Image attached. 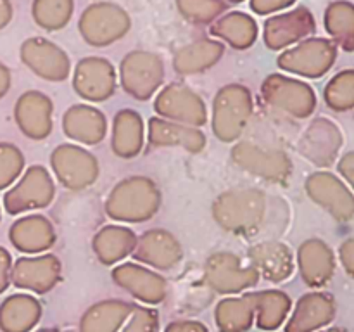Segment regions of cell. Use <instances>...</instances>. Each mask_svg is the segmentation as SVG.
<instances>
[{
	"label": "cell",
	"mask_w": 354,
	"mask_h": 332,
	"mask_svg": "<svg viewBox=\"0 0 354 332\" xmlns=\"http://www.w3.org/2000/svg\"><path fill=\"white\" fill-rule=\"evenodd\" d=\"M268 197L258 189H235L223 192L213 204L216 223L232 234L251 237L265 223Z\"/></svg>",
	"instance_id": "6da1fadb"
},
{
	"label": "cell",
	"mask_w": 354,
	"mask_h": 332,
	"mask_svg": "<svg viewBox=\"0 0 354 332\" xmlns=\"http://www.w3.org/2000/svg\"><path fill=\"white\" fill-rule=\"evenodd\" d=\"M159 204L161 194L151 178L130 176L111 190L106 201V213L116 221L142 223L154 216Z\"/></svg>",
	"instance_id": "7a4b0ae2"
},
{
	"label": "cell",
	"mask_w": 354,
	"mask_h": 332,
	"mask_svg": "<svg viewBox=\"0 0 354 332\" xmlns=\"http://www.w3.org/2000/svg\"><path fill=\"white\" fill-rule=\"evenodd\" d=\"M252 114V95L241 83L223 86L213 102V131L221 142H234L242 135Z\"/></svg>",
	"instance_id": "3957f363"
},
{
	"label": "cell",
	"mask_w": 354,
	"mask_h": 332,
	"mask_svg": "<svg viewBox=\"0 0 354 332\" xmlns=\"http://www.w3.org/2000/svg\"><path fill=\"white\" fill-rule=\"evenodd\" d=\"M131 19L127 10L113 2H97L83 10L78 31L92 47H106L128 33Z\"/></svg>",
	"instance_id": "277c9868"
},
{
	"label": "cell",
	"mask_w": 354,
	"mask_h": 332,
	"mask_svg": "<svg viewBox=\"0 0 354 332\" xmlns=\"http://www.w3.org/2000/svg\"><path fill=\"white\" fill-rule=\"evenodd\" d=\"M337 59V45L327 38H308L296 47L287 48L279 55L277 66L287 73L320 78L334 66Z\"/></svg>",
	"instance_id": "5b68a950"
},
{
	"label": "cell",
	"mask_w": 354,
	"mask_h": 332,
	"mask_svg": "<svg viewBox=\"0 0 354 332\" xmlns=\"http://www.w3.org/2000/svg\"><path fill=\"white\" fill-rule=\"evenodd\" d=\"M261 97L270 107L294 118H308L317 107V95L308 83L279 73L263 82Z\"/></svg>",
	"instance_id": "8992f818"
},
{
	"label": "cell",
	"mask_w": 354,
	"mask_h": 332,
	"mask_svg": "<svg viewBox=\"0 0 354 332\" xmlns=\"http://www.w3.org/2000/svg\"><path fill=\"white\" fill-rule=\"evenodd\" d=\"M120 80L124 92L138 100H147L162 85L165 62L158 54L133 50L121 61Z\"/></svg>",
	"instance_id": "52a82bcc"
},
{
	"label": "cell",
	"mask_w": 354,
	"mask_h": 332,
	"mask_svg": "<svg viewBox=\"0 0 354 332\" xmlns=\"http://www.w3.org/2000/svg\"><path fill=\"white\" fill-rule=\"evenodd\" d=\"M232 161L251 175L272 183H283L292 172V161L286 152L252 142H239L232 149Z\"/></svg>",
	"instance_id": "ba28073f"
},
{
	"label": "cell",
	"mask_w": 354,
	"mask_h": 332,
	"mask_svg": "<svg viewBox=\"0 0 354 332\" xmlns=\"http://www.w3.org/2000/svg\"><path fill=\"white\" fill-rule=\"evenodd\" d=\"M54 182L44 166L33 165L24 172L19 182L3 196V208L9 214L45 208L54 199Z\"/></svg>",
	"instance_id": "9c48e42d"
},
{
	"label": "cell",
	"mask_w": 354,
	"mask_h": 332,
	"mask_svg": "<svg viewBox=\"0 0 354 332\" xmlns=\"http://www.w3.org/2000/svg\"><path fill=\"white\" fill-rule=\"evenodd\" d=\"M154 109L173 123L194 128L203 127L207 120L204 100L183 83H169L168 86H165L156 97Z\"/></svg>",
	"instance_id": "30bf717a"
},
{
	"label": "cell",
	"mask_w": 354,
	"mask_h": 332,
	"mask_svg": "<svg viewBox=\"0 0 354 332\" xmlns=\"http://www.w3.org/2000/svg\"><path fill=\"white\" fill-rule=\"evenodd\" d=\"M50 166L59 182L71 190L92 185L99 175V163L78 145H59L50 156Z\"/></svg>",
	"instance_id": "8fae6325"
},
{
	"label": "cell",
	"mask_w": 354,
	"mask_h": 332,
	"mask_svg": "<svg viewBox=\"0 0 354 332\" xmlns=\"http://www.w3.org/2000/svg\"><path fill=\"white\" fill-rule=\"evenodd\" d=\"M23 64L40 78L48 82H64L69 76L71 62L68 54L45 38H28L19 48Z\"/></svg>",
	"instance_id": "7c38bea8"
},
{
	"label": "cell",
	"mask_w": 354,
	"mask_h": 332,
	"mask_svg": "<svg viewBox=\"0 0 354 332\" xmlns=\"http://www.w3.org/2000/svg\"><path fill=\"white\" fill-rule=\"evenodd\" d=\"M317 30V21L308 7H296L289 12L268 17L263 26V42L270 50H282L303 40Z\"/></svg>",
	"instance_id": "4fadbf2b"
},
{
	"label": "cell",
	"mask_w": 354,
	"mask_h": 332,
	"mask_svg": "<svg viewBox=\"0 0 354 332\" xmlns=\"http://www.w3.org/2000/svg\"><path fill=\"white\" fill-rule=\"evenodd\" d=\"M234 252L220 251L209 256L206 263V280L218 293H241L254 286L259 273L254 266H242Z\"/></svg>",
	"instance_id": "5bb4252c"
},
{
	"label": "cell",
	"mask_w": 354,
	"mask_h": 332,
	"mask_svg": "<svg viewBox=\"0 0 354 332\" xmlns=\"http://www.w3.org/2000/svg\"><path fill=\"white\" fill-rule=\"evenodd\" d=\"M306 192L335 220L348 221L354 216V196L351 190L332 173L317 172L308 176Z\"/></svg>",
	"instance_id": "9a60e30c"
},
{
	"label": "cell",
	"mask_w": 354,
	"mask_h": 332,
	"mask_svg": "<svg viewBox=\"0 0 354 332\" xmlns=\"http://www.w3.org/2000/svg\"><path fill=\"white\" fill-rule=\"evenodd\" d=\"M73 86L83 99L106 100L116 90V69L104 57H85L76 64Z\"/></svg>",
	"instance_id": "2e32d148"
},
{
	"label": "cell",
	"mask_w": 354,
	"mask_h": 332,
	"mask_svg": "<svg viewBox=\"0 0 354 332\" xmlns=\"http://www.w3.org/2000/svg\"><path fill=\"white\" fill-rule=\"evenodd\" d=\"M52 100L45 93L30 90L17 99L14 118L19 130L33 140H44L52 131Z\"/></svg>",
	"instance_id": "e0dca14e"
},
{
	"label": "cell",
	"mask_w": 354,
	"mask_h": 332,
	"mask_svg": "<svg viewBox=\"0 0 354 332\" xmlns=\"http://www.w3.org/2000/svg\"><path fill=\"white\" fill-rule=\"evenodd\" d=\"M342 145V133L330 120L318 118L308 127L299 142L301 154L317 166H330Z\"/></svg>",
	"instance_id": "ac0fdd59"
},
{
	"label": "cell",
	"mask_w": 354,
	"mask_h": 332,
	"mask_svg": "<svg viewBox=\"0 0 354 332\" xmlns=\"http://www.w3.org/2000/svg\"><path fill=\"white\" fill-rule=\"evenodd\" d=\"M61 277V263L55 256L44 255L37 258L17 259L10 270V282L19 289L47 293Z\"/></svg>",
	"instance_id": "d6986e66"
},
{
	"label": "cell",
	"mask_w": 354,
	"mask_h": 332,
	"mask_svg": "<svg viewBox=\"0 0 354 332\" xmlns=\"http://www.w3.org/2000/svg\"><path fill=\"white\" fill-rule=\"evenodd\" d=\"M131 255L135 261L145 263L154 268L168 270L182 259V246L173 234L154 228L137 239V246Z\"/></svg>",
	"instance_id": "ffe728a7"
},
{
	"label": "cell",
	"mask_w": 354,
	"mask_h": 332,
	"mask_svg": "<svg viewBox=\"0 0 354 332\" xmlns=\"http://www.w3.org/2000/svg\"><path fill=\"white\" fill-rule=\"evenodd\" d=\"M251 266L258 270L259 275L272 282H282L292 275L294 256L286 244L279 241H265L249 249Z\"/></svg>",
	"instance_id": "44dd1931"
},
{
	"label": "cell",
	"mask_w": 354,
	"mask_h": 332,
	"mask_svg": "<svg viewBox=\"0 0 354 332\" xmlns=\"http://www.w3.org/2000/svg\"><path fill=\"white\" fill-rule=\"evenodd\" d=\"M62 130L80 144L93 145L106 137L107 123L99 109L86 104H76L62 116Z\"/></svg>",
	"instance_id": "7402d4cb"
},
{
	"label": "cell",
	"mask_w": 354,
	"mask_h": 332,
	"mask_svg": "<svg viewBox=\"0 0 354 332\" xmlns=\"http://www.w3.org/2000/svg\"><path fill=\"white\" fill-rule=\"evenodd\" d=\"M297 263L304 282L311 287L325 286L334 275V252L320 239H310L299 246Z\"/></svg>",
	"instance_id": "603a6c76"
},
{
	"label": "cell",
	"mask_w": 354,
	"mask_h": 332,
	"mask_svg": "<svg viewBox=\"0 0 354 332\" xmlns=\"http://www.w3.org/2000/svg\"><path fill=\"white\" fill-rule=\"evenodd\" d=\"M9 241L17 251L33 255L47 251L54 246L55 232L47 218L41 214H31L14 221L9 228Z\"/></svg>",
	"instance_id": "cb8c5ba5"
},
{
	"label": "cell",
	"mask_w": 354,
	"mask_h": 332,
	"mask_svg": "<svg viewBox=\"0 0 354 332\" xmlns=\"http://www.w3.org/2000/svg\"><path fill=\"white\" fill-rule=\"evenodd\" d=\"M113 279L118 286L124 287L138 299L147 303H158L166 294L165 279L137 263H123L116 266L113 270Z\"/></svg>",
	"instance_id": "d4e9b609"
},
{
	"label": "cell",
	"mask_w": 354,
	"mask_h": 332,
	"mask_svg": "<svg viewBox=\"0 0 354 332\" xmlns=\"http://www.w3.org/2000/svg\"><path fill=\"white\" fill-rule=\"evenodd\" d=\"M149 142L156 147L178 145L194 154L206 147V137L199 128L173 123V121H166L162 118L149 120Z\"/></svg>",
	"instance_id": "484cf974"
},
{
	"label": "cell",
	"mask_w": 354,
	"mask_h": 332,
	"mask_svg": "<svg viewBox=\"0 0 354 332\" xmlns=\"http://www.w3.org/2000/svg\"><path fill=\"white\" fill-rule=\"evenodd\" d=\"M209 33L218 40L227 42L232 48L245 50L258 40V24L249 14L234 10L218 17L209 28Z\"/></svg>",
	"instance_id": "4316f807"
},
{
	"label": "cell",
	"mask_w": 354,
	"mask_h": 332,
	"mask_svg": "<svg viewBox=\"0 0 354 332\" xmlns=\"http://www.w3.org/2000/svg\"><path fill=\"white\" fill-rule=\"evenodd\" d=\"M225 54V47L216 40H197L178 48L173 57V68L180 75H197L213 68Z\"/></svg>",
	"instance_id": "83f0119b"
},
{
	"label": "cell",
	"mask_w": 354,
	"mask_h": 332,
	"mask_svg": "<svg viewBox=\"0 0 354 332\" xmlns=\"http://www.w3.org/2000/svg\"><path fill=\"white\" fill-rule=\"evenodd\" d=\"M335 313V304L328 294L311 293L299 299L294 313L292 322L289 324V332H311L322 325L328 324Z\"/></svg>",
	"instance_id": "f1b7e54d"
},
{
	"label": "cell",
	"mask_w": 354,
	"mask_h": 332,
	"mask_svg": "<svg viewBox=\"0 0 354 332\" xmlns=\"http://www.w3.org/2000/svg\"><path fill=\"white\" fill-rule=\"evenodd\" d=\"M137 246V235L121 225H107L100 228L92 241L95 256L104 265H113L131 255Z\"/></svg>",
	"instance_id": "f546056e"
},
{
	"label": "cell",
	"mask_w": 354,
	"mask_h": 332,
	"mask_svg": "<svg viewBox=\"0 0 354 332\" xmlns=\"http://www.w3.org/2000/svg\"><path fill=\"white\" fill-rule=\"evenodd\" d=\"M113 151L120 158H135L144 147V121L140 114L123 109L113 121Z\"/></svg>",
	"instance_id": "4dcf8cb0"
},
{
	"label": "cell",
	"mask_w": 354,
	"mask_h": 332,
	"mask_svg": "<svg viewBox=\"0 0 354 332\" xmlns=\"http://www.w3.org/2000/svg\"><path fill=\"white\" fill-rule=\"evenodd\" d=\"M40 317V304L26 294H14L0 306V329L3 332H26Z\"/></svg>",
	"instance_id": "1f68e13d"
},
{
	"label": "cell",
	"mask_w": 354,
	"mask_h": 332,
	"mask_svg": "<svg viewBox=\"0 0 354 332\" xmlns=\"http://www.w3.org/2000/svg\"><path fill=\"white\" fill-rule=\"evenodd\" d=\"M324 23L335 45L346 52H354V6L351 2H332L325 10Z\"/></svg>",
	"instance_id": "d6a6232c"
},
{
	"label": "cell",
	"mask_w": 354,
	"mask_h": 332,
	"mask_svg": "<svg viewBox=\"0 0 354 332\" xmlns=\"http://www.w3.org/2000/svg\"><path fill=\"white\" fill-rule=\"evenodd\" d=\"M75 9L73 0H33L31 16L35 23L47 31L62 30L69 23Z\"/></svg>",
	"instance_id": "836d02e7"
},
{
	"label": "cell",
	"mask_w": 354,
	"mask_h": 332,
	"mask_svg": "<svg viewBox=\"0 0 354 332\" xmlns=\"http://www.w3.org/2000/svg\"><path fill=\"white\" fill-rule=\"evenodd\" d=\"M245 299L259 310V325L265 329H273L283 320L290 308V299L283 293L266 290V293L248 294Z\"/></svg>",
	"instance_id": "e575fe53"
},
{
	"label": "cell",
	"mask_w": 354,
	"mask_h": 332,
	"mask_svg": "<svg viewBox=\"0 0 354 332\" xmlns=\"http://www.w3.org/2000/svg\"><path fill=\"white\" fill-rule=\"evenodd\" d=\"M130 311L127 303L120 301H109V303H100L99 306L92 308L90 313L83 322V331L85 332H113L118 325L123 322L124 315Z\"/></svg>",
	"instance_id": "d590c367"
},
{
	"label": "cell",
	"mask_w": 354,
	"mask_h": 332,
	"mask_svg": "<svg viewBox=\"0 0 354 332\" xmlns=\"http://www.w3.org/2000/svg\"><path fill=\"white\" fill-rule=\"evenodd\" d=\"M325 102L334 111H349L354 107V69L337 73L325 86Z\"/></svg>",
	"instance_id": "8d00e7d4"
},
{
	"label": "cell",
	"mask_w": 354,
	"mask_h": 332,
	"mask_svg": "<svg viewBox=\"0 0 354 332\" xmlns=\"http://www.w3.org/2000/svg\"><path fill=\"white\" fill-rule=\"evenodd\" d=\"M227 7L223 0H176L178 12L194 24L213 23L221 17Z\"/></svg>",
	"instance_id": "74e56055"
},
{
	"label": "cell",
	"mask_w": 354,
	"mask_h": 332,
	"mask_svg": "<svg viewBox=\"0 0 354 332\" xmlns=\"http://www.w3.org/2000/svg\"><path fill=\"white\" fill-rule=\"evenodd\" d=\"M221 329L227 332H237L248 329L251 324V303L248 299H228L220 304L216 311Z\"/></svg>",
	"instance_id": "f35d334b"
},
{
	"label": "cell",
	"mask_w": 354,
	"mask_h": 332,
	"mask_svg": "<svg viewBox=\"0 0 354 332\" xmlns=\"http://www.w3.org/2000/svg\"><path fill=\"white\" fill-rule=\"evenodd\" d=\"M24 168V156L16 145L0 142V190L7 189Z\"/></svg>",
	"instance_id": "ab89813d"
},
{
	"label": "cell",
	"mask_w": 354,
	"mask_h": 332,
	"mask_svg": "<svg viewBox=\"0 0 354 332\" xmlns=\"http://www.w3.org/2000/svg\"><path fill=\"white\" fill-rule=\"evenodd\" d=\"M296 0H251V9L259 16H266V14H275L287 9Z\"/></svg>",
	"instance_id": "60d3db41"
},
{
	"label": "cell",
	"mask_w": 354,
	"mask_h": 332,
	"mask_svg": "<svg viewBox=\"0 0 354 332\" xmlns=\"http://www.w3.org/2000/svg\"><path fill=\"white\" fill-rule=\"evenodd\" d=\"M156 315L149 310H138L127 332H154Z\"/></svg>",
	"instance_id": "b9f144b4"
},
{
	"label": "cell",
	"mask_w": 354,
	"mask_h": 332,
	"mask_svg": "<svg viewBox=\"0 0 354 332\" xmlns=\"http://www.w3.org/2000/svg\"><path fill=\"white\" fill-rule=\"evenodd\" d=\"M10 270H12V258L7 249L0 248V294L9 287Z\"/></svg>",
	"instance_id": "7bdbcfd3"
},
{
	"label": "cell",
	"mask_w": 354,
	"mask_h": 332,
	"mask_svg": "<svg viewBox=\"0 0 354 332\" xmlns=\"http://www.w3.org/2000/svg\"><path fill=\"white\" fill-rule=\"evenodd\" d=\"M339 256H341V261L344 265L346 272L354 277V237L342 242L341 248H339Z\"/></svg>",
	"instance_id": "ee69618b"
},
{
	"label": "cell",
	"mask_w": 354,
	"mask_h": 332,
	"mask_svg": "<svg viewBox=\"0 0 354 332\" xmlns=\"http://www.w3.org/2000/svg\"><path fill=\"white\" fill-rule=\"evenodd\" d=\"M337 168H339V172H341V175L348 180L349 185L354 189V152L346 154L344 158L339 161Z\"/></svg>",
	"instance_id": "f6af8a7d"
},
{
	"label": "cell",
	"mask_w": 354,
	"mask_h": 332,
	"mask_svg": "<svg viewBox=\"0 0 354 332\" xmlns=\"http://www.w3.org/2000/svg\"><path fill=\"white\" fill-rule=\"evenodd\" d=\"M12 19V3L10 0H0V30L6 28Z\"/></svg>",
	"instance_id": "bcb514c9"
},
{
	"label": "cell",
	"mask_w": 354,
	"mask_h": 332,
	"mask_svg": "<svg viewBox=\"0 0 354 332\" xmlns=\"http://www.w3.org/2000/svg\"><path fill=\"white\" fill-rule=\"evenodd\" d=\"M10 89V71L6 64L0 62V99L9 92Z\"/></svg>",
	"instance_id": "7dc6e473"
},
{
	"label": "cell",
	"mask_w": 354,
	"mask_h": 332,
	"mask_svg": "<svg viewBox=\"0 0 354 332\" xmlns=\"http://www.w3.org/2000/svg\"><path fill=\"white\" fill-rule=\"evenodd\" d=\"M168 332H206V329L197 324H173Z\"/></svg>",
	"instance_id": "c3c4849f"
},
{
	"label": "cell",
	"mask_w": 354,
	"mask_h": 332,
	"mask_svg": "<svg viewBox=\"0 0 354 332\" xmlns=\"http://www.w3.org/2000/svg\"><path fill=\"white\" fill-rule=\"evenodd\" d=\"M227 2L228 3H242V2H244V0H227Z\"/></svg>",
	"instance_id": "681fc988"
},
{
	"label": "cell",
	"mask_w": 354,
	"mask_h": 332,
	"mask_svg": "<svg viewBox=\"0 0 354 332\" xmlns=\"http://www.w3.org/2000/svg\"><path fill=\"white\" fill-rule=\"evenodd\" d=\"M325 332H344V331H341V329H330V331H325Z\"/></svg>",
	"instance_id": "f907efd6"
},
{
	"label": "cell",
	"mask_w": 354,
	"mask_h": 332,
	"mask_svg": "<svg viewBox=\"0 0 354 332\" xmlns=\"http://www.w3.org/2000/svg\"><path fill=\"white\" fill-rule=\"evenodd\" d=\"M0 218H2V213H0Z\"/></svg>",
	"instance_id": "816d5d0a"
}]
</instances>
